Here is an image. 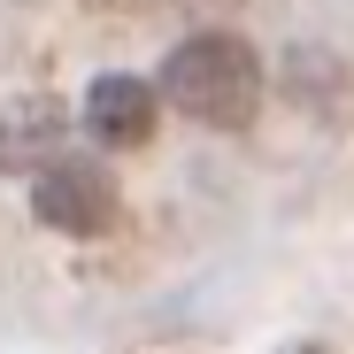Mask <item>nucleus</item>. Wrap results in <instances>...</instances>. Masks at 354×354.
<instances>
[{
    "label": "nucleus",
    "mask_w": 354,
    "mask_h": 354,
    "mask_svg": "<svg viewBox=\"0 0 354 354\" xmlns=\"http://www.w3.org/2000/svg\"><path fill=\"white\" fill-rule=\"evenodd\" d=\"M162 100L208 131H239L262 108V54L239 31H193L162 62Z\"/></svg>",
    "instance_id": "nucleus-1"
},
{
    "label": "nucleus",
    "mask_w": 354,
    "mask_h": 354,
    "mask_svg": "<svg viewBox=\"0 0 354 354\" xmlns=\"http://www.w3.org/2000/svg\"><path fill=\"white\" fill-rule=\"evenodd\" d=\"M31 216L46 231H70V239H100L115 223V177L100 162H46L31 177Z\"/></svg>",
    "instance_id": "nucleus-2"
},
{
    "label": "nucleus",
    "mask_w": 354,
    "mask_h": 354,
    "mask_svg": "<svg viewBox=\"0 0 354 354\" xmlns=\"http://www.w3.org/2000/svg\"><path fill=\"white\" fill-rule=\"evenodd\" d=\"M154 115H162V100L139 77H93V93H85V131L100 147H147Z\"/></svg>",
    "instance_id": "nucleus-3"
},
{
    "label": "nucleus",
    "mask_w": 354,
    "mask_h": 354,
    "mask_svg": "<svg viewBox=\"0 0 354 354\" xmlns=\"http://www.w3.org/2000/svg\"><path fill=\"white\" fill-rule=\"evenodd\" d=\"M70 131V115H62V100H16L8 115H0V162H8V169H39V154L54 147V139H62Z\"/></svg>",
    "instance_id": "nucleus-4"
},
{
    "label": "nucleus",
    "mask_w": 354,
    "mask_h": 354,
    "mask_svg": "<svg viewBox=\"0 0 354 354\" xmlns=\"http://www.w3.org/2000/svg\"><path fill=\"white\" fill-rule=\"evenodd\" d=\"M93 8H124V16H139V8H154V0H93Z\"/></svg>",
    "instance_id": "nucleus-5"
},
{
    "label": "nucleus",
    "mask_w": 354,
    "mask_h": 354,
    "mask_svg": "<svg viewBox=\"0 0 354 354\" xmlns=\"http://www.w3.org/2000/svg\"><path fill=\"white\" fill-rule=\"evenodd\" d=\"M216 8H247V0H216Z\"/></svg>",
    "instance_id": "nucleus-6"
},
{
    "label": "nucleus",
    "mask_w": 354,
    "mask_h": 354,
    "mask_svg": "<svg viewBox=\"0 0 354 354\" xmlns=\"http://www.w3.org/2000/svg\"><path fill=\"white\" fill-rule=\"evenodd\" d=\"M301 354H324V346H301Z\"/></svg>",
    "instance_id": "nucleus-7"
}]
</instances>
